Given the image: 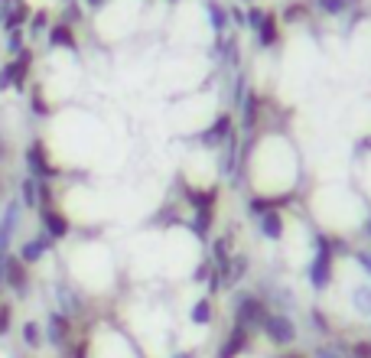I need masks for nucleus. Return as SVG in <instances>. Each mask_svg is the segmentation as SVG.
<instances>
[{"label":"nucleus","instance_id":"31","mask_svg":"<svg viewBox=\"0 0 371 358\" xmlns=\"http://www.w3.org/2000/svg\"><path fill=\"white\" fill-rule=\"evenodd\" d=\"M313 358H346V352H339L335 346H316Z\"/></svg>","mask_w":371,"mask_h":358},{"label":"nucleus","instance_id":"35","mask_svg":"<svg viewBox=\"0 0 371 358\" xmlns=\"http://www.w3.org/2000/svg\"><path fill=\"white\" fill-rule=\"evenodd\" d=\"M209 271H212V264H209V260H202V264L196 267V273H192V280H205V277H209Z\"/></svg>","mask_w":371,"mask_h":358},{"label":"nucleus","instance_id":"6","mask_svg":"<svg viewBox=\"0 0 371 358\" xmlns=\"http://www.w3.org/2000/svg\"><path fill=\"white\" fill-rule=\"evenodd\" d=\"M43 335H46V342H49L52 348L69 352V348H72V320H69L65 313H59V309H56V313H49Z\"/></svg>","mask_w":371,"mask_h":358},{"label":"nucleus","instance_id":"39","mask_svg":"<svg viewBox=\"0 0 371 358\" xmlns=\"http://www.w3.org/2000/svg\"><path fill=\"white\" fill-rule=\"evenodd\" d=\"M3 153H7V144H3V137H0V160H3Z\"/></svg>","mask_w":371,"mask_h":358},{"label":"nucleus","instance_id":"19","mask_svg":"<svg viewBox=\"0 0 371 358\" xmlns=\"http://www.w3.org/2000/svg\"><path fill=\"white\" fill-rule=\"evenodd\" d=\"M247 271H251V258L247 254H232V273H228V284L225 287L241 284V277H247Z\"/></svg>","mask_w":371,"mask_h":358},{"label":"nucleus","instance_id":"5","mask_svg":"<svg viewBox=\"0 0 371 358\" xmlns=\"http://www.w3.org/2000/svg\"><path fill=\"white\" fill-rule=\"evenodd\" d=\"M0 267H3V287L10 293H16V297H26V290H30V267L16 254H7V258L0 260Z\"/></svg>","mask_w":371,"mask_h":358},{"label":"nucleus","instance_id":"22","mask_svg":"<svg viewBox=\"0 0 371 358\" xmlns=\"http://www.w3.org/2000/svg\"><path fill=\"white\" fill-rule=\"evenodd\" d=\"M209 23L215 30V36H222L225 30H228V13L222 10V3H209Z\"/></svg>","mask_w":371,"mask_h":358},{"label":"nucleus","instance_id":"2","mask_svg":"<svg viewBox=\"0 0 371 358\" xmlns=\"http://www.w3.org/2000/svg\"><path fill=\"white\" fill-rule=\"evenodd\" d=\"M267 313H271V306H267L258 293H245V290H241V297L235 300V309H232L235 326H245V329H251V333L260 329V322H264Z\"/></svg>","mask_w":371,"mask_h":358},{"label":"nucleus","instance_id":"13","mask_svg":"<svg viewBox=\"0 0 371 358\" xmlns=\"http://www.w3.org/2000/svg\"><path fill=\"white\" fill-rule=\"evenodd\" d=\"M189 228H192V235H196L199 241H205L209 232L215 228V209H196L189 215Z\"/></svg>","mask_w":371,"mask_h":358},{"label":"nucleus","instance_id":"18","mask_svg":"<svg viewBox=\"0 0 371 358\" xmlns=\"http://www.w3.org/2000/svg\"><path fill=\"white\" fill-rule=\"evenodd\" d=\"M20 205L23 209H39V189L33 176H26L23 183H20Z\"/></svg>","mask_w":371,"mask_h":358},{"label":"nucleus","instance_id":"9","mask_svg":"<svg viewBox=\"0 0 371 358\" xmlns=\"http://www.w3.org/2000/svg\"><path fill=\"white\" fill-rule=\"evenodd\" d=\"M52 245H56V241H52V238L46 235V232H39V235H33L30 241H23V245H20L16 258L23 260L26 267H33V264H39V260L49 254V247H52Z\"/></svg>","mask_w":371,"mask_h":358},{"label":"nucleus","instance_id":"20","mask_svg":"<svg viewBox=\"0 0 371 358\" xmlns=\"http://www.w3.org/2000/svg\"><path fill=\"white\" fill-rule=\"evenodd\" d=\"M20 333H23V346L26 348H39L43 346V339H46V335H43V326H39L36 320H26Z\"/></svg>","mask_w":371,"mask_h":358},{"label":"nucleus","instance_id":"23","mask_svg":"<svg viewBox=\"0 0 371 358\" xmlns=\"http://www.w3.org/2000/svg\"><path fill=\"white\" fill-rule=\"evenodd\" d=\"M13 75H16V62L7 59L3 65H0V91H7V88H13Z\"/></svg>","mask_w":371,"mask_h":358},{"label":"nucleus","instance_id":"17","mask_svg":"<svg viewBox=\"0 0 371 358\" xmlns=\"http://www.w3.org/2000/svg\"><path fill=\"white\" fill-rule=\"evenodd\" d=\"M189 320H192V326H209L212 320H215V306H212L209 297H202L192 303V309H189Z\"/></svg>","mask_w":371,"mask_h":358},{"label":"nucleus","instance_id":"3","mask_svg":"<svg viewBox=\"0 0 371 358\" xmlns=\"http://www.w3.org/2000/svg\"><path fill=\"white\" fill-rule=\"evenodd\" d=\"M260 333L271 339L273 346H280V348H286V346H293L297 342V322H293V316L290 313H267L264 316V322H260Z\"/></svg>","mask_w":371,"mask_h":358},{"label":"nucleus","instance_id":"14","mask_svg":"<svg viewBox=\"0 0 371 358\" xmlns=\"http://www.w3.org/2000/svg\"><path fill=\"white\" fill-rule=\"evenodd\" d=\"M49 46H56V49L78 52V39H75L72 26H69V23H56V26H49Z\"/></svg>","mask_w":371,"mask_h":358},{"label":"nucleus","instance_id":"33","mask_svg":"<svg viewBox=\"0 0 371 358\" xmlns=\"http://www.w3.org/2000/svg\"><path fill=\"white\" fill-rule=\"evenodd\" d=\"M46 26H49L46 13H36V16H33V23H30V30H33V36H36V33H43V30H46Z\"/></svg>","mask_w":371,"mask_h":358},{"label":"nucleus","instance_id":"15","mask_svg":"<svg viewBox=\"0 0 371 358\" xmlns=\"http://www.w3.org/2000/svg\"><path fill=\"white\" fill-rule=\"evenodd\" d=\"M258 43L260 49H273L280 43V30H277V16L273 13H264V20L258 26Z\"/></svg>","mask_w":371,"mask_h":358},{"label":"nucleus","instance_id":"41","mask_svg":"<svg viewBox=\"0 0 371 358\" xmlns=\"http://www.w3.org/2000/svg\"><path fill=\"white\" fill-rule=\"evenodd\" d=\"M0 196H3V183H0Z\"/></svg>","mask_w":371,"mask_h":358},{"label":"nucleus","instance_id":"32","mask_svg":"<svg viewBox=\"0 0 371 358\" xmlns=\"http://www.w3.org/2000/svg\"><path fill=\"white\" fill-rule=\"evenodd\" d=\"M284 16L290 20V23H300V20L306 16V10H303V3H290V7L284 10Z\"/></svg>","mask_w":371,"mask_h":358},{"label":"nucleus","instance_id":"1","mask_svg":"<svg viewBox=\"0 0 371 358\" xmlns=\"http://www.w3.org/2000/svg\"><path fill=\"white\" fill-rule=\"evenodd\" d=\"M333 245H329V235H316V258L309 260V284H313V290H326V287L333 284Z\"/></svg>","mask_w":371,"mask_h":358},{"label":"nucleus","instance_id":"24","mask_svg":"<svg viewBox=\"0 0 371 358\" xmlns=\"http://www.w3.org/2000/svg\"><path fill=\"white\" fill-rule=\"evenodd\" d=\"M309 322H313V329L322 335H329V322H326V313H322L319 306H313L309 309Z\"/></svg>","mask_w":371,"mask_h":358},{"label":"nucleus","instance_id":"40","mask_svg":"<svg viewBox=\"0 0 371 358\" xmlns=\"http://www.w3.org/2000/svg\"><path fill=\"white\" fill-rule=\"evenodd\" d=\"M280 358H303L300 352H286V355H280Z\"/></svg>","mask_w":371,"mask_h":358},{"label":"nucleus","instance_id":"27","mask_svg":"<svg viewBox=\"0 0 371 358\" xmlns=\"http://www.w3.org/2000/svg\"><path fill=\"white\" fill-rule=\"evenodd\" d=\"M7 52H13V56L23 52V33H20V30H10V33H7Z\"/></svg>","mask_w":371,"mask_h":358},{"label":"nucleus","instance_id":"34","mask_svg":"<svg viewBox=\"0 0 371 358\" xmlns=\"http://www.w3.org/2000/svg\"><path fill=\"white\" fill-rule=\"evenodd\" d=\"M352 355L355 358H371V342H355V346H352Z\"/></svg>","mask_w":371,"mask_h":358},{"label":"nucleus","instance_id":"37","mask_svg":"<svg viewBox=\"0 0 371 358\" xmlns=\"http://www.w3.org/2000/svg\"><path fill=\"white\" fill-rule=\"evenodd\" d=\"M88 7H91V10H101V7H104V0H85Z\"/></svg>","mask_w":371,"mask_h":358},{"label":"nucleus","instance_id":"7","mask_svg":"<svg viewBox=\"0 0 371 358\" xmlns=\"http://www.w3.org/2000/svg\"><path fill=\"white\" fill-rule=\"evenodd\" d=\"M39 212V222H43V232L52 238V241H62V238H69V232H72V222H69V215L62 209H56V205H49V209H36Z\"/></svg>","mask_w":371,"mask_h":358},{"label":"nucleus","instance_id":"16","mask_svg":"<svg viewBox=\"0 0 371 358\" xmlns=\"http://www.w3.org/2000/svg\"><path fill=\"white\" fill-rule=\"evenodd\" d=\"M258 222H260V235L267 241H280L284 238V215L280 212H264V215H258Z\"/></svg>","mask_w":371,"mask_h":358},{"label":"nucleus","instance_id":"25","mask_svg":"<svg viewBox=\"0 0 371 358\" xmlns=\"http://www.w3.org/2000/svg\"><path fill=\"white\" fill-rule=\"evenodd\" d=\"M222 287H225V284H222V273L212 267L209 277H205V290H209V300H212V297H218V293H222Z\"/></svg>","mask_w":371,"mask_h":358},{"label":"nucleus","instance_id":"36","mask_svg":"<svg viewBox=\"0 0 371 358\" xmlns=\"http://www.w3.org/2000/svg\"><path fill=\"white\" fill-rule=\"evenodd\" d=\"M359 260H361V267L371 273V258H368V254H359Z\"/></svg>","mask_w":371,"mask_h":358},{"label":"nucleus","instance_id":"11","mask_svg":"<svg viewBox=\"0 0 371 358\" xmlns=\"http://www.w3.org/2000/svg\"><path fill=\"white\" fill-rule=\"evenodd\" d=\"M218 196H222V189L218 186H205V189H196V186H186L183 189V199L189 202V209H215L218 205Z\"/></svg>","mask_w":371,"mask_h":358},{"label":"nucleus","instance_id":"12","mask_svg":"<svg viewBox=\"0 0 371 358\" xmlns=\"http://www.w3.org/2000/svg\"><path fill=\"white\" fill-rule=\"evenodd\" d=\"M247 348H251V329H245V326H232L228 339H225L222 348H218V358H238V355H245Z\"/></svg>","mask_w":371,"mask_h":358},{"label":"nucleus","instance_id":"8","mask_svg":"<svg viewBox=\"0 0 371 358\" xmlns=\"http://www.w3.org/2000/svg\"><path fill=\"white\" fill-rule=\"evenodd\" d=\"M235 131V121H232V114H218L215 121L199 134V144L202 147H225V140H228V134Z\"/></svg>","mask_w":371,"mask_h":358},{"label":"nucleus","instance_id":"28","mask_svg":"<svg viewBox=\"0 0 371 358\" xmlns=\"http://www.w3.org/2000/svg\"><path fill=\"white\" fill-rule=\"evenodd\" d=\"M157 215H160L157 222H163V225H183V219L176 215V205H166V209H160Z\"/></svg>","mask_w":371,"mask_h":358},{"label":"nucleus","instance_id":"29","mask_svg":"<svg viewBox=\"0 0 371 358\" xmlns=\"http://www.w3.org/2000/svg\"><path fill=\"white\" fill-rule=\"evenodd\" d=\"M355 306H359L361 313H371V290H368V287L355 290Z\"/></svg>","mask_w":371,"mask_h":358},{"label":"nucleus","instance_id":"4","mask_svg":"<svg viewBox=\"0 0 371 358\" xmlns=\"http://www.w3.org/2000/svg\"><path fill=\"white\" fill-rule=\"evenodd\" d=\"M26 170L33 176V179H46V183H52V179H59L62 176V166H56V163L49 160V153H46V144L43 140H33L30 147H26Z\"/></svg>","mask_w":371,"mask_h":358},{"label":"nucleus","instance_id":"38","mask_svg":"<svg viewBox=\"0 0 371 358\" xmlns=\"http://www.w3.org/2000/svg\"><path fill=\"white\" fill-rule=\"evenodd\" d=\"M173 358H196V352H176Z\"/></svg>","mask_w":371,"mask_h":358},{"label":"nucleus","instance_id":"26","mask_svg":"<svg viewBox=\"0 0 371 358\" xmlns=\"http://www.w3.org/2000/svg\"><path fill=\"white\" fill-rule=\"evenodd\" d=\"M10 326H13V306L10 303H0V339L10 333Z\"/></svg>","mask_w":371,"mask_h":358},{"label":"nucleus","instance_id":"30","mask_svg":"<svg viewBox=\"0 0 371 358\" xmlns=\"http://www.w3.org/2000/svg\"><path fill=\"white\" fill-rule=\"evenodd\" d=\"M69 352H72V358H91V342L88 339H78Z\"/></svg>","mask_w":371,"mask_h":358},{"label":"nucleus","instance_id":"10","mask_svg":"<svg viewBox=\"0 0 371 358\" xmlns=\"http://www.w3.org/2000/svg\"><path fill=\"white\" fill-rule=\"evenodd\" d=\"M238 108H241V127H238V131H241V134H254V131H258L260 114H264L260 111V95L258 91H247Z\"/></svg>","mask_w":371,"mask_h":358},{"label":"nucleus","instance_id":"21","mask_svg":"<svg viewBox=\"0 0 371 358\" xmlns=\"http://www.w3.org/2000/svg\"><path fill=\"white\" fill-rule=\"evenodd\" d=\"M30 111L36 114V118H49V101H46V95H43V88L33 85L30 88Z\"/></svg>","mask_w":371,"mask_h":358}]
</instances>
